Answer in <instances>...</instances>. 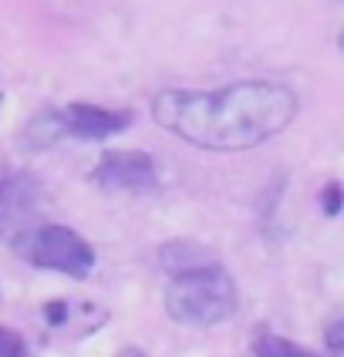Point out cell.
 <instances>
[{"mask_svg": "<svg viewBox=\"0 0 344 357\" xmlns=\"http://www.w3.org/2000/svg\"><path fill=\"white\" fill-rule=\"evenodd\" d=\"M327 347H331V357H344V320L334 317L327 324Z\"/></svg>", "mask_w": 344, "mask_h": 357, "instance_id": "8fae6325", "label": "cell"}, {"mask_svg": "<svg viewBox=\"0 0 344 357\" xmlns=\"http://www.w3.org/2000/svg\"><path fill=\"white\" fill-rule=\"evenodd\" d=\"M61 115V132L81 142H101L125 132L132 125V112L128 108H101V105H88V101H75L68 108H58Z\"/></svg>", "mask_w": 344, "mask_h": 357, "instance_id": "8992f818", "label": "cell"}, {"mask_svg": "<svg viewBox=\"0 0 344 357\" xmlns=\"http://www.w3.org/2000/svg\"><path fill=\"white\" fill-rule=\"evenodd\" d=\"M58 139H64V132H61V115L58 108H44L38 112L31 125H27V132H24V145L27 149H47V145H54Z\"/></svg>", "mask_w": 344, "mask_h": 357, "instance_id": "ba28073f", "label": "cell"}, {"mask_svg": "<svg viewBox=\"0 0 344 357\" xmlns=\"http://www.w3.org/2000/svg\"><path fill=\"white\" fill-rule=\"evenodd\" d=\"M253 357H321V354H314V351H307V347H301V344H294L287 337H277L270 331H263V334L253 337Z\"/></svg>", "mask_w": 344, "mask_h": 357, "instance_id": "9c48e42d", "label": "cell"}, {"mask_svg": "<svg viewBox=\"0 0 344 357\" xmlns=\"http://www.w3.org/2000/svg\"><path fill=\"white\" fill-rule=\"evenodd\" d=\"M17 253L38 270H54L71 280H84L95 270V250L68 226H40L31 233L14 236Z\"/></svg>", "mask_w": 344, "mask_h": 357, "instance_id": "3957f363", "label": "cell"}, {"mask_svg": "<svg viewBox=\"0 0 344 357\" xmlns=\"http://www.w3.org/2000/svg\"><path fill=\"white\" fill-rule=\"evenodd\" d=\"M38 178L17 169H0V239L27 233V222L38 216Z\"/></svg>", "mask_w": 344, "mask_h": 357, "instance_id": "5b68a950", "label": "cell"}, {"mask_svg": "<svg viewBox=\"0 0 344 357\" xmlns=\"http://www.w3.org/2000/svg\"><path fill=\"white\" fill-rule=\"evenodd\" d=\"M119 357H145V354H142L139 347H125V351H121Z\"/></svg>", "mask_w": 344, "mask_h": 357, "instance_id": "5bb4252c", "label": "cell"}, {"mask_svg": "<svg viewBox=\"0 0 344 357\" xmlns=\"http://www.w3.org/2000/svg\"><path fill=\"white\" fill-rule=\"evenodd\" d=\"M162 263H165V270L176 277V273H186V270H200L206 263H216V259H209V253L196 246V243H189V239H176V243H169V246H162Z\"/></svg>", "mask_w": 344, "mask_h": 357, "instance_id": "52a82bcc", "label": "cell"}, {"mask_svg": "<svg viewBox=\"0 0 344 357\" xmlns=\"http://www.w3.org/2000/svg\"><path fill=\"white\" fill-rule=\"evenodd\" d=\"M237 307H240L237 283L220 263L176 273L172 283L165 287V310L176 324H189V327L223 324L237 314Z\"/></svg>", "mask_w": 344, "mask_h": 357, "instance_id": "7a4b0ae2", "label": "cell"}, {"mask_svg": "<svg viewBox=\"0 0 344 357\" xmlns=\"http://www.w3.org/2000/svg\"><path fill=\"white\" fill-rule=\"evenodd\" d=\"M44 317H51V324H61V320H64V303H51V307H44Z\"/></svg>", "mask_w": 344, "mask_h": 357, "instance_id": "4fadbf2b", "label": "cell"}, {"mask_svg": "<svg viewBox=\"0 0 344 357\" xmlns=\"http://www.w3.org/2000/svg\"><path fill=\"white\" fill-rule=\"evenodd\" d=\"M321 202H324V213H327V216H338V213H341V185H338V182H327Z\"/></svg>", "mask_w": 344, "mask_h": 357, "instance_id": "7c38bea8", "label": "cell"}, {"mask_svg": "<svg viewBox=\"0 0 344 357\" xmlns=\"http://www.w3.org/2000/svg\"><path fill=\"white\" fill-rule=\"evenodd\" d=\"M0 357H27V344L17 331L0 327Z\"/></svg>", "mask_w": 344, "mask_h": 357, "instance_id": "30bf717a", "label": "cell"}, {"mask_svg": "<svg viewBox=\"0 0 344 357\" xmlns=\"http://www.w3.org/2000/svg\"><path fill=\"white\" fill-rule=\"evenodd\" d=\"M152 119L176 139L209 152H240L281 135L297 119V95L281 81H237L213 91L165 88Z\"/></svg>", "mask_w": 344, "mask_h": 357, "instance_id": "6da1fadb", "label": "cell"}, {"mask_svg": "<svg viewBox=\"0 0 344 357\" xmlns=\"http://www.w3.org/2000/svg\"><path fill=\"white\" fill-rule=\"evenodd\" d=\"M91 182L105 189V192H132V196H145L156 192L159 185V172L149 152H105L95 169H91Z\"/></svg>", "mask_w": 344, "mask_h": 357, "instance_id": "277c9868", "label": "cell"}]
</instances>
